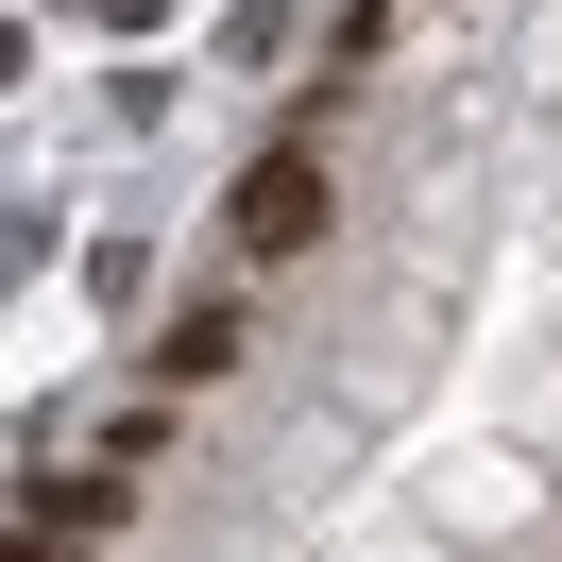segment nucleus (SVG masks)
<instances>
[{"label": "nucleus", "instance_id": "1", "mask_svg": "<svg viewBox=\"0 0 562 562\" xmlns=\"http://www.w3.org/2000/svg\"><path fill=\"white\" fill-rule=\"evenodd\" d=\"M324 222H341V188H324V154H307V137H273V154H256L239 188H222V256H239V273H273V256H307Z\"/></svg>", "mask_w": 562, "mask_h": 562}, {"label": "nucleus", "instance_id": "2", "mask_svg": "<svg viewBox=\"0 0 562 562\" xmlns=\"http://www.w3.org/2000/svg\"><path fill=\"white\" fill-rule=\"evenodd\" d=\"M120 512H137V477H120V460H103V477H35V494H18V562H103Z\"/></svg>", "mask_w": 562, "mask_h": 562}, {"label": "nucleus", "instance_id": "3", "mask_svg": "<svg viewBox=\"0 0 562 562\" xmlns=\"http://www.w3.org/2000/svg\"><path fill=\"white\" fill-rule=\"evenodd\" d=\"M239 341H256V324H239V290H222V307H171V324H154V392H205V375H239Z\"/></svg>", "mask_w": 562, "mask_h": 562}]
</instances>
